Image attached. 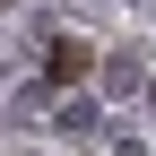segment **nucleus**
<instances>
[{"label": "nucleus", "mask_w": 156, "mask_h": 156, "mask_svg": "<svg viewBox=\"0 0 156 156\" xmlns=\"http://www.w3.org/2000/svg\"><path fill=\"white\" fill-rule=\"evenodd\" d=\"M87 69V44H52V78H78Z\"/></svg>", "instance_id": "obj_1"}]
</instances>
